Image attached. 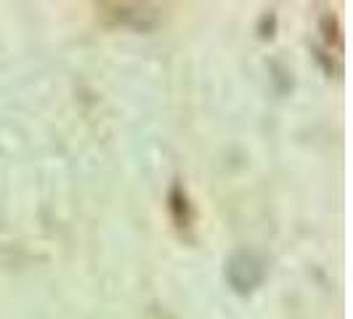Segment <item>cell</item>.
Wrapping results in <instances>:
<instances>
[{
    "label": "cell",
    "instance_id": "cell-3",
    "mask_svg": "<svg viewBox=\"0 0 353 319\" xmlns=\"http://www.w3.org/2000/svg\"><path fill=\"white\" fill-rule=\"evenodd\" d=\"M168 208H170V215H173L176 226H181V229L192 226L194 213H192V202H189V197H186L181 184H173V186H170V192H168Z\"/></svg>",
    "mask_w": 353,
    "mask_h": 319
},
{
    "label": "cell",
    "instance_id": "cell-2",
    "mask_svg": "<svg viewBox=\"0 0 353 319\" xmlns=\"http://www.w3.org/2000/svg\"><path fill=\"white\" fill-rule=\"evenodd\" d=\"M104 8H112L114 19L123 24H130L133 30H152L159 21V11L149 3H114V6H104Z\"/></svg>",
    "mask_w": 353,
    "mask_h": 319
},
{
    "label": "cell",
    "instance_id": "cell-1",
    "mask_svg": "<svg viewBox=\"0 0 353 319\" xmlns=\"http://www.w3.org/2000/svg\"><path fill=\"white\" fill-rule=\"evenodd\" d=\"M223 277L234 293L239 296H250L252 290H258L268 277V261L258 250L242 248L234 250L229 255V261L223 266Z\"/></svg>",
    "mask_w": 353,
    "mask_h": 319
}]
</instances>
